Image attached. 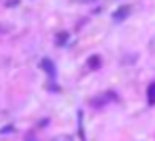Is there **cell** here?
<instances>
[{"label":"cell","instance_id":"6da1fadb","mask_svg":"<svg viewBox=\"0 0 155 141\" xmlns=\"http://www.w3.org/2000/svg\"><path fill=\"white\" fill-rule=\"evenodd\" d=\"M41 69L45 71L47 75H49V79H51V80L55 79V65H53L49 59H43V61H41Z\"/></svg>","mask_w":155,"mask_h":141},{"label":"cell","instance_id":"7a4b0ae2","mask_svg":"<svg viewBox=\"0 0 155 141\" xmlns=\"http://www.w3.org/2000/svg\"><path fill=\"white\" fill-rule=\"evenodd\" d=\"M128 14H130V6H122V8H118V10L114 12V20H116V22H122Z\"/></svg>","mask_w":155,"mask_h":141},{"label":"cell","instance_id":"3957f363","mask_svg":"<svg viewBox=\"0 0 155 141\" xmlns=\"http://www.w3.org/2000/svg\"><path fill=\"white\" fill-rule=\"evenodd\" d=\"M147 102L151 104V106L155 104V82H151L147 86Z\"/></svg>","mask_w":155,"mask_h":141},{"label":"cell","instance_id":"277c9868","mask_svg":"<svg viewBox=\"0 0 155 141\" xmlns=\"http://www.w3.org/2000/svg\"><path fill=\"white\" fill-rule=\"evenodd\" d=\"M88 67H91V69H98L100 67V57H91L88 59Z\"/></svg>","mask_w":155,"mask_h":141},{"label":"cell","instance_id":"5b68a950","mask_svg":"<svg viewBox=\"0 0 155 141\" xmlns=\"http://www.w3.org/2000/svg\"><path fill=\"white\" fill-rule=\"evenodd\" d=\"M67 37H69V35H67V34H63V35H59V37H57V43H59V45H61V43H65V41H67Z\"/></svg>","mask_w":155,"mask_h":141},{"label":"cell","instance_id":"8992f818","mask_svg":"<svg viewBox=\"0 0 155 141\" xmlns=\"http://www.w3.org/2000/svg\"><path fill=\"white\" fill-rule=\"evenodd\" d=\"M51 141H69V137H65V135H59V137H53Z\"/></svg>","mask_w":155,"mask_h":141},{"label":"cell","instance_id":"52a82bcc","mask_svg":"<svg viewBox=\"0 0 155 141\" xmlns=\"http://www.w3.org/2000/svg\"><path fill=\"white\" fill-rule=\"evenodd\" d=\"M77 2H92V0H77Z\"/></svg>","mask_w":155,"mask_h":141}]
</instances>
